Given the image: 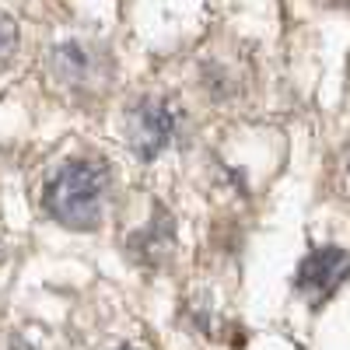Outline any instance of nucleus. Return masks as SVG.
Masks as SVG:
<instances>
[{"label":"nucleus","mask_w":350,"mask_h":350,"mask_svg":"<svg viewBox=\"0 0 350 350\" xmlns=\"http://www.w3.org/2000/svg\"><path fill=\"white\" fill-rule=\"evenodd\" d=\"M179 130V109L168 98H144L130 109V148L144 161L158 158Z\"/></svg>","instance_id":"nucleus-2"},{"label":"nucleus","mask_w":350,"mask_h":350,"mask_svg":"<svg viewBox=\"0 0 350 350\" xmlns=\"http://www.w3.org/2000/svg\"><path fill=\"white\" fill-rule=\"evenodd\" d=\"M120 350H130V347H120Z\"/></svg>","instance_id":"nucleus-8"},{"label":"nucleus","mask_w":350,"mask_h":350,"mask_svg":"<svg viewBox=\"0 0 350 350\" xmlns=\"http://www.w3.org/2000/svg\"><path fill=\"white\" fill-rule=\"evenodd\" d=\"M347 179H350V158H347Z\"/></svg>","instance_id":"nucleus-6"},{"label":"nucleus","mask_w":350,"mask_h":350,"mask_svg":"<svg viewBox=\"0 0 350 350\" xmlns=\"http://www.w3.org/2000/svg\"><path fill=\"white\" fill-rule=\"evenodd\" d=\"M172 242H175V235H172V217H168L165 211H154L151 224L130 235V252H133V259H140V262H161V259L172 252Z\"/></svg>","instance_id":"nucleus-4"},{"label":"nucleus","mask_w":350,"mask_h":350,"mask_svg":"<svg viewBox=\"0 0 350 350\" xmlns=\"http://www.w3.org/2000/svg\"><path fill=\"white\" fill-rule=\"evenodd\" d=\"M336 4H350V0H336Z\"/></svg>","instance_id":"nucleus-7"},{"label":"nucleus","mask_w":350,"mask_h":350,"mask_svg":"<svg viewBox=\"0 0 350 350\" xmlns=\"http://www.w3.org/2000/svg\"><path fill=\"white\" fill-rule=\"evenodd\" d=\"M105 193H109V165L98 158H70L46 183L42 203L49 217L60 221L64 228L88 231L102 217Z\"/></svg>","instance_id":"nucleus-1"},{"label":"nucleus","mask_w":350,"mask_h":350,"mask_svg":"<svg viewBox=\"0 0 350 350\" xmlns=\"http://www.w3.org/2000/svg\"><path fill=\"white\" fill-rule=\"evenodd\" d=\"M347 277H350V256L336 245H319L301 259L295 284H298V295L308 305H323L326 298L336 295Z\"/></svg>","instance_id":"nucleus-3"},{"label":"nucleus","mask_w":350,"mask_h":350,"mask_svg":"<svg viewBox=\"0 0 350 350\" xmlns=\"http://www.w3.org/2000/svg\"><path fill=\"white\" fill-rule=\"evenodd\" d=\"M11 46H14V21L4 18V56H11Z\"/></svg>","instance_id":"nucleus-5"}]
</instances>
